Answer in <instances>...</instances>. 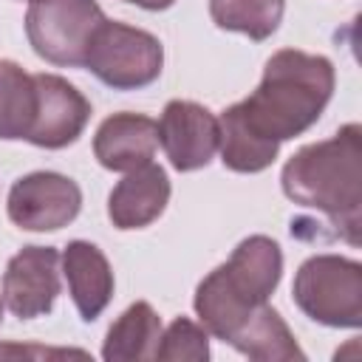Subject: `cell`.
Listing matches in <instances>:
<instances>
[{
	"label": "cell",
	"instance_id": "6",
	"mask_svg": "<svg viewBox=\"0 0 362 362\" xmlns=\"http://www.w3.org/2000/svg\"><path fill=\"white\" fill-rule=\"evenodd\" d=\"M102 23L105 11L96 0H31L25 11V37L45 62L79 68Z\"/></svg>",
	"mask_w": 362,
	"mask_h": 362
},
{
	"label": "cell",
	"instance_id": "18",
	"mask_svg": "<svg viewBox=\"0 0 362 362\" xmlns=\"http://www.w3.org/2000/svg\"><path fill=\"white\" fill-rule=\"evenodd\" d=\"M286 0H209V17L223 31L246 34L255 42L269 40L283 23Z\"/></svg>",
	"mask_w": 362,
	"mask_h": 362
},
{
	"label": "cell",
	"instance_id": "1",
	"mask_svg": "<svg viewBox=\"0 0 362 362\" xmlns=\"http://www.w3.org/2000/svg\"><path fill=\"white\" fill-rule=\"evenodd\" d=\"M288 201L320 212L334 238L359 243L362 209V127L342 124L331 139L300 147L280 173Z\"/></svg>",
	"mask_w": 362,
	"mask_h": 362
},
{
	"label": "cell",
	"instance_id": "19",
	"mask_svg": "<svg viewBox=\"0 0 362 362\" xmlns=\"http://www.w3.org/2000/svg\"><path fill=\"white\" fill-rule=\"evenodd\" d=\"M156 359L175 362V359H189V362H204L209 359V331L189 317H175L158 339Z\"/></svg>",
	"mask_w": 362,
	"mask_h": 362
},
{
	"label": "cell",
	"instance_id": "4",
	"mask_svg": "<svg viewBox=\"0 0 362 362\" xmlns=\"http://www.w3.org/2000/svg\"><path fill=\"white\" fill-rule=\"evenodd\" d=\"M297 308L328 328L362 325V263L342 255H311L291 286Z\"/></svg>",
	"mask_w": 362,
	"mask_h": 362
},
{
	"label": "cell",
	"instance_id": "17",
	"mask_svg": "<svg viewBox=\"0 0 362 362\" xmlns=\"http://www.w3.org/2000/svg\"><path fill=\"white\" fill-rule=\"evenodd\" d=\"M37 113L34 74H25L14 59H0V139H28Z\"/></svg>",
	"mask_w": 362,
	"mask_h": 362
},
{
	"label": "cell",
	"instance_id": "3",
	"mask_svg": "<svg viewBox=\"0 0 362 362\" xmlns=\"http://www.w3.org/2000/svg\"><path fill=\"white\" fill-rule=\"evenodd\" d=\"M283 277V252L269 235L243 238L226 263L212 269L195 288L192 308L201 325L229 342L252 311L274 294Z\"/></svg>",
	"mask_w": 362,
	"mask_h": 362
},
{
	"label": "cell",
	"instance_id": "11",
	"mask_svg": "<svg viewBox=\"0 0 362 362\" xmlns=\"http://www.w3.org/2000/svg\"><path fill=\"white\" fill-rule=\"evenodd\" d=\"M158 147V124L144 113H113L93 136V156L105 170L130 173L153 161Z\"/></svg>",
	"mask_w": 362,
	"mask_h": 362
},
{
	"label": "cell",
	"instance_id": "9",
	"mask_svg": "<svg viewBox=\"0 0 362 362\" xmlns=\"http://www.w3.org/2000/svg\"><path fill=\"white\" fill-rule=\"evenodd\" d=\"M158 144L178 173L201 170L218 153V119L189 99H170L161 110Z\"/></svg>",
	"mask_w": 362,
	"mask_h": 362
},
{
	"label": "cell",
	"instance_id": "2",
	"mask_svg": "<svg viewBox=\"0 0 362 362\" xmlns=\"http://www.w3.org/2000/svg\"><path fill=\"white\" fill-rule=\"evenodd\" d=\"M334 85L337 71L328 57L280 48L269 57L260 85L235 105L260 136L283 144L317 124L334 96Z\"/></svg>",
	"mask_w": 362,
	"mask_h": 362
},
{
	"label": "cell",
	"instance_id": "15",
	"mask_svg": "<svg viewBox=\"0 0 362 362\" xmlns=\"http://www.w3.org/2000/svg\"><path fill=\"white\" fill-rule=\"evenodd\" d=\"M161 317L156 308L144 300L127 305L116 322L107 328L105 345H102V359L107 362H141V359H156V348L161 339Z\"/></svg>",
	"mask_w": 362,
	"mask_h": 362
},
{
	"label": "cell",
	"instance_id": "8",
	"mask_svg": "<svg viewBox=\"0 0 362 362\" xmlns=\"http://www.w3.org/2000/svg\"><path fill=\"white\" fill-rule=\"evenodd\" d=\"M59 252L54 246H23L3 272V305L20 317H45L59 297Z\"/></svg>",
	"mask_w": 362,
	"mask_h": 362
},
{
	"label": "cell",
	"instance_id": "12",
	"mask_svg": "<svg viewBox=\"0 0 362 362\" xmlns=\"http://www.w3.org/2000/svg\"><path fill=\"white\" fill-rule=\"evenodd\" d=\"M170 204V178L164 167L144 164L130 170L107 195V218L116 229H144Z\"/></svg>",
	"mask_w": 362,
	"mask_h": 362
},
{
	"label": "cell",
	"instance_id": "10",
	"mask_svg": "<svg viewBox=\"0 0 362 362\" xmlns=\"http://www.w3.org/2000/svg\"><path fill=\"white\" fill-rule=\"evenodd\" d=\"M34 85L37 113L25 141L45 150H62L74 144L90 119V102L76 85L57 74H34Z\"/></svg>",
	"mask_w": 362,
	"mask_h": 362
},
{
	"label": "cell",
	"instance_id": "13",
	"mask_svg": "<svg viewBox=\"0 0 362 362\" xmlns=\"http://www.w3.org/2000/svg\"><path fill=\"white\" fill-rule=\"evenodd\" d=\"M68 294L85 322H93L113 297V269L105 252L90 240H71L59 255Z\"/></svg>",
	"mask_w": 362,
	"mask_h": 362
},
{
	"label": "cell",
	"instance_id": "16",
	"mask_svg": "<svg viewBox=\"0 0 362 362\" xmlns=\"http://www.w3.org/2000/svg\"><path fill=\"white\" fill-rule=\"evenodd\" d=\"M229 345L235 351H240L249 359L257 362H291V359H305L303 348L297 345L291 328L286 325V320L269 305H257L252 311V317L235 331V337L229 339Z\"/></svg>",
	"mask_w": 362,
	"mask_h": 362
},
{
	"label": "cell",
	"instance_id": "5",
	"mask_svg": "<svg viewBox=\"0 0 362 362\" xmlns=\"http://www.w3.org/2000/svg\"><path fill=\"white\" fill-rule=\"evenodd\" d=\"M85 68L113 90H139L161 76L164 48L150 31L105 17L90 37Z\"/></svg>",
	"mask_w": 362,
	"mask_h": 362
},
{
	"label": "cell",
	"instance_id": "20",
	"mask_svg": "<svg viewBox=\"0 0 362 362\" xmlns=\"http://www.w3.org/2000/svg\"><path fill=\"white\" fill-rule=\"evenodd\" d=\"M122 3H133V6L147 8V11H164V8H170L175 0H122Z\"/></svg>",
	"mask_w": 362,
	"mask_h": 362
},
{
	"label": "cell",
	"instance_id": "7",
	"mask_svg": "<svg viewBox=\"0 0 362 362\" xmlns=\"http://www.w3.org/2000/svg\"><path fill=\"white\" fill-rule=\"evenodd\" d=\"M82 209V189L74 178L37 170L17 178L6 198L8 221L25 232H57Z\"/></svg>",
	"mask_w": 362,
	"mask_h": 362
},
{
	"label": "cell",
	"instance_id": "14",
	"mask_svg": "<svg viewBox=\"0 0 362 362\" xmlns=\"http://www.w3.org/2000/svg\"><path fill=\"white\" fill-rule=\"evenodd\" d=\"M218 150L221 161L232 173H263L274 164L280 144L260 136L238 110V105H229L218 119Z\"/></svg>",
	"mask_w": 362,
	"mask_h": 362
},
{
	"label": "cell",
	"instance_id": "21",
	"mask_svg": "<svg viewBox=\"0 0 362 362\" xmlns=\"http://www.w3.org/2000/svg\"><path fill=\"white\" fill-rule=\"evenodd\" d=\"M0 320H3V297H0Z\"/></svg>",
	"mask_w": 362,
	"mask_h": 362
}]
</instances>
